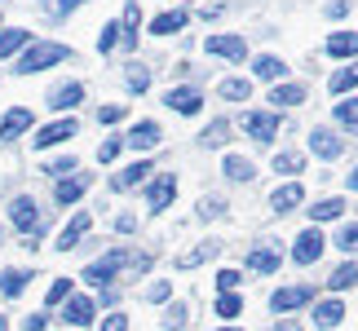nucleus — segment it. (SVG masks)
Segmentation results:
<instances>
[{"mask_svg": "<svg viewBox=\"0 0 358 331\" xmlns=\"http://www.w3.org/2000/svg\"><path fill=\"white\" fill-rule=\"evenodd\" d=\"M124 265H137V270H146V256H129L124 247H115V252H106L102 260H93V265L85 270V279H89L93 287H106V283H111V279H115V274H120Z\"/></svg>", "mask_w": 358, "mask_h": 331, "instance_id": "f257e3e1", "label": "nucleus"}, {"mask_svg": "<svg viewBox=\"0 0 358 331\" xmlns=\"http://www.w3.org/2000/svg\"><path fill=\"white\" fill-rule=\"evenodd\" d=\"M53 62H66V45H31L18 58V75H36V71H45Z\"/></svg>", "mask_w": 358, "mask_h": 331, "instance_id": "f03ea898", "label": "nucleus"}, {"mask_svg": "<svg viewBox=\"0 0 358 331\" xmlns=\"http://www.w3.org/2000/svg\"><path fill=\"white\" fill-rule=\"evenodd\" d=\"M243 133H252L257 142H270L274 133H279V115H270V110H248V115L239 119Z\"/></svg>", "mask_w": 358, "mask_h": 331, "instance_id": "7ed1b4c3", "label": "nucleus"}, {"mask_svg": "<svg viewBox=\"0 0 358 331\" xmlns=\"http://www.w3.org/2000/svg\"><path fill=\"white\" fill-rule=\"evenodd\" d=\"M173 195H177V177H173V172L155 177V182H150V190H146V203H150V212H164V208L173 203Z\"/></svg>", "mask_w": 358, "mask_h": 331, "instance_id": "20e7f679", "label": "nucleus"}, {"mask_svg": "<svg viewBox=\"0 0 358 331\" xmlns=\"http://www.w3.org/2000/svg\"><path fill=\"white\" fill-rule=\"evenodd\" d=\"M323 234L319 230H306V234H301V239H296V247H292V260H296V265H314V260H319L323 256Z\"/></svg>", "mask_w": 358, "mask_h": 331, "instance_id": "39448f33", "label": "nucleus"}, {"mask_svg": "<svg viewBox=\"0 0 358 331\" xmlns=\"http://www.w3.org/2000/svg\"><path fill=\"white\" fill-rule=\"evenodd\" d=\"M203 49L217 53V58H230V62H243V58H248L243 36H208V45H203Z\"/></svg>", "mask_w": 358, "mask_h": 331, "instance_id": "423d86ee", "label": "nucleus"}, {"mask_svg": "<svg viewBox=\"0 0 358 331\" xmlns=\"http://www.w3.org/2000/svg\"><path fill=\"white\" fill-rule=\"evenodd\" d=\"M9 221H13V226H18L22 234H36V226H40V212H36V203L22 195V199H13V203H9Z\"/></svg>", "mask_w": 358, "mask_h": 331, "instance_id": "0eeeda50", "label": "nucleus"}, {"mask_svg": "<svg viewBox=\"0 0 358 331\" xmlns=\"http://www.w3.org/2000/svg\"><path fill=\"white\" fill-rule=\"evenodd\" d=\"M301 305H310V287H283V292H274V300H270L274 314H287V309H301Z\"/></svg>", "mask_w": 358, "mask_h": 331, "instance_id": "6e6552de", "label": "nucleus"}, {"mask_svg": "<svg viewBox=\"0 0 358 331\" xmlns=\"http://www.w3.org/2000/svg\"><path fill=\"white\" fill-rule=\"evenodd\" d=\"M62 318L71 323V327H89V323H93V300H89V296H66Z\"/></svg>", "mask_w": 358, "mask_h": 331, "instance_id": "1a4fd4ad", "label": "nucleus"}, {"mask_svg": "<svg viewBox=\"0 0 358 331\" xmlns=\"http://www.w3.org/2000/svg\"><path fill=\"white\" fill-rule=\"evenodd\" d=\"M164 102H169V106L177 110V115H195V110L203 106V93H199V89H173Z\"/></svg>", "mask_w": 358, "mask_h": 331, "instance_id": "9d476101", "label": "nucleus"}, {"mask_svg": "<svg viewBox=\"0 0 358 331\" xmlns=\"http://www.w3.org/2000/svg\"><path fill=\"white\" fill-rule=\"evenodd\" d=\"M66 137H76V119H58V124H49V128H40V133H36V146L45 150V146L66 142Z\"/></svg>", "mask_w": 358, "mask_h": 331, "instance_id": "9b49d317", "label": "nucleus"}, {"mask_svg": "<svg viewBox=\"0 0 358 331\" xmlns=\"http://www.w3.org/2000/svg\"><path fill=\"white\" fill-rule=\"evenodd\" d=\"M310 150L319 159H341V137H332L327 128H314L310 133Z\"/></svg>", "mask_w": 358, "mask_h": 331, "instance_id": "f8f14e48", "label": "nucleus"}, {"mask_svg": "<svg viewBox=\"0 0 358 331\" xmlns=\"http://www.w3.org/2000/svg\"><path fill=\"white\" fill-rule=\"evenodd\" d=\"M27 128H31V110H27V106H13L9 115L0 119V137H5V142L18 137V133H27Z\"/></svg>", "mask_w": 358, "mask_h": 331, "instance_id": "ddd939ff", "label": "nucleus"}, {"mask_svg": "<svg viewBox=\"0 0 358 331\" xmlns=\"http://www.w3.org/2000/svg\"><path fill=\"white\" fill-rule=\"evenodd\" d=\"M93 226V216L89 212H80V216H71V226H66L62 234H58V247H62V252H71V247L80 243V239H85V230Z\"/></svg>", "mask_w": 358, "mask_h": 331, "instance_id": "4468645a", "label": "nucleus"}, {"mask_svg": "<svg viewBox=\"0 0 358 331\" xmlns=\"http://www.w3.org/2000/svg\"><path fill=\"white\" fill-rule=\"evenodd\" d=\"M186 22H190V13L186 9H173V13H159V18L150 22V31H155V36H177Z\"/></svg>", "mask_w": 358, "mask_h": 331, "instance_id": "2eb2a0df", "label": "nucleus"}, {"mask_svg": "<svg viewBox=\"0 0 358 331\" xmlns=\"http://www.w3.org/2000/svg\"><path fill=\"white\" fill-rule=\"evenodd\" d=\"M279 260H283V256H279V247L270 243V247H252V256H248V265H252L257 274H274V270H279Z\"/></svg>", "mask_w": 358, "mask_h": 331, "instance_id": "dca6fc26", "label": "nucleus"}, {"mask_svg": "<svg viewBox=\"0 0 358 331\" xmlns=\"http://www.w3.org/2000/svg\"><path fill=\"white\" fill-rule=\"evenodd\" d=\"M341 318H345V305H341V300H319V305H314V327H336Z\"/></svg>", "mask_w": 358, "mask_h": 331, "instance_id": "f3484780", "label": "nucleus"}, {"mask_svg": "<svg viewBox=\"0 0 358 331\" xmlns=\"http://www.w3.org/2000/svg\"><path fill=\"white\" fill-rule=\"evenodd\" d=\"M146 177H150V163H129L124 172L111 177V186H115V190H133V186H142Z\"/></svg>", "mask_w": 358, "mask_h": 331, "instance_id": "a211bd4d", "label": "nucleus"}, {"mask_svg": "<svg viewBox=\"0 0 358 331\" xmlns=\"http://www.w3.org/2000/svg\"><path fill=\"white\" fill-rule=\"evenodd\" d=\"M301 199H306V190L292 182V186H283V190H274V195H270V208H274V212H292Z\"/></svg>", "mask_w": 358, "mask_h": 331, "instance_id": "6ab92c4d", "label": "nucleus"}, {"mask_svg": "<svg viewBox=\"0 0 358 331\" xmlns=\"http://www.w3.org/2000/svg\"><path fill=\"white\" fill-rule=\"evenodd\" d=\"M252 71H257V80H283L287 66H283V58H274V53H261L252 62Z\"/></svg>", "mask_w": 358, "mask_h": 331, "instance_id": "aec40b11", "label": "nucleus"}, {"mask_svg": "<svg viewBox=\"0 0 358 331\" xmlns=\"http://www.w3.org/2000/svg\"><path fill=\"white\" fill-rule=\"evenodd\" d=\"M80 102H85V84H62V89L49 98L53 110H71V106H80Z\"/></svg>", "mask_w": 358, "mask_h": 331, "instance_id": "412c9836", "label": "nucleus"}, {"mask_svg": "<svg viewBox=\"0 0 358 331\" xmlns=\"http://www.w3.org/2000/svg\"><path fill=\"white\" fill-rule=\"evenodd\" d=\"M217 247H222V243H199V247H190V252L177 256V265H182V270H195V265H203V260L217 256Z\"/></svg>", "mask_w": 358, "mask_h": 331, "instance_id": "4be33fe9", "label": "nucleus"}, {"mask_svg": "<svg viewBox=\"0 0 358 331\" xmlns=\"http://www.w3.org/2000/svg\"><path fill=\"white\" fill-rule=\"evenodd\" d=\"M327 53H332V58H354V53H358V36L354 31H336L332 40H327Z\"/></svg>", "mask_w": 358, "mask_h": 331, "instance_id": "5701e85b", "label": "nucleus"}, {"mask_svg": "<svg viewBox=\"0 0 358 331\" xmlns=\"http://www.w3.org/2000/svg\"><path fill=\"white\" fill-rule=\"evenodd\" d=\"M137 22H142V9L129 0V5H124V22H120V36H124V45H129V49L137 45Z\"/></svg>", "mask_w": 358, "mask_h": 331, "instance_id": "b1692460", "label": "nucleus"}, {"mask_svg": "<svg viewBox=\"0 0 358 331\" xmlns=\"http://www.w3.org/2000/svg\"><path fill=\"white\" fill-rule=\"evenodd\" d=\"M159 142V124H137V128L129 133V146H137V150H150V146H155Z\"/></svg>", "mask_w": 358, "mask_h": 331, "instance_id": "393cba45", "label": "nucleus"}, {"mask_svg": "<svg viewBox=\"0 0 358 331\" xmlns=\"http://www.w3.org/2000/svg\"><path fill=\"white\" fill-rule=\"evenodd\" d=\"M270 102H279V106L306 102V84H279V89H270Z\"/></svg>", "mask_w": 358, "mask_h": 331, "instance_id": "a878e982", "label": "nucleus"}, {"mask_svg": "<svg viewBox=\"0 0 358 331\" xmlns=\"http://www.w3.org/2000/svg\"><path fill=\"white\" fill-rule=\"evenodd\" d=\"M85 177H66V182H58V190H53V195H58V203H76L80 195H85Z\"/></svg>", "mask_w": 358, "mask_h": 331, "instance_id": "bb28decb", "label": "nucleus"}, {"mask_svg": "<svg viewBox=\"0 0 358 331\" xmlns=\"http://www.w3.org/2000/svg\"><path fill=\"white\" fill-rule=\"evenodd\" d=\"M27 279H31V274H22V270H5V274H0V292H5V296H22Z\"/></svg>", "mask_w": 358, "mask_h": 331, "instance_id": "cd10ccee", "label": "nucleus"}, {"mask_svg": "<svg viewBox=\"0 0 358 331\" xmlns=\"http://www.w3.org/2000/svg\"><path fill=\"white\" fill-rule=\"evenodd\" d=\"M226 177H235V182H252V177H257V168H252L248 159L230 155V159H226Z\"/></svg>", "mask_w": 358, "mask_h": 331, "instance_id": "c85d7f7f", "label": "nucleus"}, {"mask_svg": "<svg viewBox=\"0 0 358 331\" xmlns=\"http://www.w3.org/2000/svg\"><path fill=\"white\" fill-rule=\"evenodd\" d=\"M341 212H345V203H341V199H319V203L310 208L314 221H332V216H341Z\"/></svg>", "mask_w": 358, "mask_h": 331, "instance_id": "c756f323", "label": "nucleus"}, {"mask_svg": "<svg viewBox=\"0 0 358 331\" xmlns=\"http://www.w3.org/2000/svg\"><path fill=\"white\" fill-rule=\"evenodd\" d=\"M248 93H252V84H248V80H222V98H226V102H243Z\"/></svg>", "mask_w": 358, "mask_h": 331, "instance_id": "7c9ffc66", "label": "nucleus"}, {"mask_svg": "<svg viewBox=\"0 0 358 331\" xmlns=\"http://www.w3.org/2000/svg\"><path fill=\"white\" fill-rule=\"evenodd\" d=\"M327 283H332V292H345V287H354V283H358V265H341Z\"/></svg>", "mask_w": 358, "mask_h": 331, "instance_id": "2f4dec72", "label": "nucleus"}, {"mask_svg": "<svg viewBox=\"0 0 358 331\" xmlns=\"http://www.w3.org/2000/svg\"><path fill=\"white\" fill-rule=\"evenodd\" d=\"M354 84H358V66H345V71L332 75V84H327V89H332V93H350Z\"/></svg>", "mask_w": 358, "mask_h": 331, "instance_id": "473e14b6", "label": "nucleus"}, {"mask_svg": "<svg viewBox=\"0 0 358 331\" xmlns=\"http://www.w3.org/2000/svg\"><path fill=\"white\" fill-rule=\"evenodd\" d=\"M27 40H31L27 31H5V36H0V58H9V53H18V49L27 45Z\"/></svg>", "mask_w": 358, "mask_h": 331, "instance_id": "72a5a7b5", "label": "nucleus"}, {"mask_svg": "<svg viewBox=\"0 0 358 331\" xmlns=\"http://www.w3.org/2000/svg\"><path fill=\"white\" fill-rule=\"evenodd\" d=\"M270 168H274V172H301V168H306V159L287 150V155H274V163H270Z\"/></svg>", "mask_w": 358, "mask_h": 331, "instance_id": "f704fd0d", "label": "nucleus"}, {"mask_svg": "<svg viewBox=\"0 0 358 331\" xmlns=\"http://www.w3.org/2000/svg\"><path fill=\"white\" fill-rule=\"evenodd\" d=\"M226 137H230V124L226 119H217L208 133H203V146H226Z\"/></svg>", "mask_w": 358, "mask_h": 331, "instance_id": "c9c22d12", "label": "nucleus"}, {"mask_svg": "<svg viewBox=\"0 0 358 331\" xmlns=\"http://www.w3.org/2000/svg\"><path fill=\"white\" fill-rule=\"evenodd\" d=\"M217 314H222V318H235V314H243V300L235 292H226L222 300H217Z\"/></svg>", "mask_w": 358, "mask_h": 331, "instance_id": "e433bc0d", "label": "nucleus"}, {"mask_svg": "<svg viewBox=\"0 0 358 331\" xmlns=\"http://www.w3.org/2000/svg\"><path fill=\"white\" fill-rule=\"evenodd\" d=\"M115 40H120V22H106V27H102V36H98V49H102V53H111V49H115Z\"/></svg>", "mask_w": 358, "mask_h": 331, "instance_id": "4c0bfd02", "label": "nucleus"}, {"mask_svg": "<svg viewBox=\"0 0 358 331\" xmlns=\"http://www.w3.org/2000/svg\"><path fill=\"white\" fill-rule=\"evenodd\" d=\"M146 84H150V71H146V66H129V89L133 93H146Z\"/></svg>", "mask_w": 358, "mask_h": 331, "instance_id": "58836bf2", "label": "nucleus"}, {"mask_svg": "<svg viewBox=\"0 0 358 331\" xmlns=\"http://www.w3.org/2000/svg\"><path fill=\"white\" fill-rule=\"evenodd\" d=\"M336 119H341V124H358V98L336 102Z\"/></svg>", "mask_w": 358, "mask_h": 331, "instance_id": "ea45409f", "label": "nucleus"}, {"mask_svg": "<svg viewBox=\"0 0 358 331\" xmlns=\"http://www.w3.org/2000/svg\"><path fill=\"white\" fill-rule=\"evenodd\" d=\"M222 212H226V203H222V199H217V195L199 203V216H203V221H217V216H222Z\"/></svg>", "mask_w": 358, "mask_h": 331, "instance_id": "a19ab883", "label": "nucleus"}, {"mask_svg": "<svg viewBox=\"0 0 358 331\" xmlns=\"http://www.w3.org/2000/svg\"><path fill=\"white\" fill-rule=\"evenodd\" d=\"M76 5H85V0H45V9L53 13V18H66V13H71Z\"/></svg>", "mask_w": 358, "mask_h": 331, "instance_id": "79ce46f5", "label": "nucleus"}, {"mask_svg": "<svg viewBox=\"0 0 358 331\" xmlns=\"http://www.w3.org/2000/svg\"><path fill=\"white\" fill-rule=\"evenodd\" d=\"M164 327H169V331H182L186 327V305H173L169 314H164Z\"/></svg>", "mask_w": 358, "mask_h": 331, "instance_id": "37998d69", "label": "nucleus"}, {"mask_svg": "<svg viewBox=\"0 0 358 331\" xmlns=\"http://www.w3.org/2000/svg\"><path fill=\"white\" fill-rule=\"evenodd\" d=\"M66 296H71V279H58V283L49 287V305H62Z\"/></svg>", "mask_w": 358, "mask_h": 331, "instance_id": "c03bdc74", "label": "nucleus"}, {"mask_svg": "<svg viewBox=\"0 0 358 331\" xmlns=\"http://www.w3.org/2000/svg\"><path fill=\"white\" fill-rule=\"evenodd\" d=\"M336 243H341V252H358V226H345Z\"/></svg>", "mask_w": 358, "mask_h": 331, "instance_id": "a18cd8bd", "label": "nucleus"}, {"mask_svg": "<svg viewBox=\"0 0 358 331\" xmlns=\"http://www.w3.org/2000/svg\"><path fill=\"white\" fill-rule=\"evenodd\" d=\"M217 287H222V296L235 292V287H239V270H222V274H217Z\"/></svg>", "mask_w": 358, "mask_h": 331, "instance_id": "49530a36", "label": "nucleus"}, {"mask_svg": "<svg viewBox=\"0 0 358 331\" xmlns=\"http://www.w3.org/2000/svg\"><path fill=\"white\" fill-rule=\"evenodd\" d=\"M115 155H120V137H111V142H102V150H98V159H102V163H111Z\"/></svg>", "mask_w": 358, "mask_h": 331, "instance_id": "de8ad7c7", "label": "nucleus"}, {"mask_svg": "<svg viewBox=\"0 0 358 331\" xmlns=\"http://www.w3.org/2000/svg\"><path fill=\"white\" fill-rule=\"evenodd\" d=\"M98 119H102V124H115V119H124V106H102V110H98Z\"/></svg>", "mask_w": 358, "mask_h": 331, "instance_id": "09e8293b", "label": "nucleus"}, {"mask_svg": "<svg viewBox=\"0 0 358 331\" xmlns=\"http://www.w3.org/2000/svg\"><path fill=\"white\" fill-rule=\"evenodd\" d=\"M102 331H129V318H124V314H111V318L102 323Z\"/></svg>", "mask_w": 358, "mask_h": 331, "instance_id": "8fccbe9b", "label": "nucleus"}, {"mask_svg": "<svg viewBox=\"0 0 358 331\" xmlns=\"http://www.w3.org/2000/svg\"><path fill=\"white\" fill-rule=\"evenodd\" d=\"M169 292H173V287H169V283H155V287H150V292H146V296H150V300H169Z\"/></svg>", "mask_w": 358, "mask_h": 331, "instance_id": "3c124183", "label": "nucleus"}, {"mask_svg": "<svg viewBox=\"0 0 358 331\" xmlns=\"http://www.w3.org/2000/svg\"><path fill=\"white\" fill-rule=\"evenodd\" d=\"M327 13H332V18H345L350 5H345V0H332V5H327Z\"/></svg>", "mask_w": 358, "mask_h": 331, "instance_id": "603ef678", "label": "nucleus"}, {"mask_svg": "<svg viewBox=\"0 0 358 331\" xmlns=\"http://www.w3.org/2000/svg\"><path fill=\"white\" fill-rule=\"evenodd\" d=\"M45 323H49L45 314H31V318H27V331H45Z\"/></svg>", "mask_w": 358, "mask_h": 331, "instance_id": "864d4df0", "label": "nucleus"}, {"mask_svg": "<svg viewBox=\"0 0 358 331\" xmlns=\"http://www.w3.org/2000/svg\"><path fill=\"white\" fill-rule=\"evenodd\" d=\"M274 331H301V327L296 323H283V327H274Z\"/></svg>", "mask_w": 358, "mask_h": 331, "instance_id": "5fc2aeb1", "label": "nucleus"}, {"mask_svg": "<svg viewBox=\"0 0 358 331\" xmlns=\"http://www.w3.org/2000/svg\"><path fill=\"white\" fill-rule=\"evenodd\" d=\"M350 186H354V190H358V168H354V172H350Z\"/></svg>", "mask_w": 358, "mask_h": 331, "instance_id": "6e6d98bb", "label": "nucleus"}, {"mask_svg": "<svg viewBox=\"0 0 358 331\" xmlns=\"http://www.w3.org/2000/svg\"><path fill=\"white\" fill-rule=\"evenodd\" d=\"M0 331H9V323H5V318H0Z\"/></svg>", "mask_w": 358, "mask_h": 331, "instance_id": "4d7b16f0", "label": "nucleus"}, {"mask_svg": "<svg viewBox=\"0 0 358 331\" xmlns=\"http://www.w3.org/2000/svg\"><path fill=\"white\" fill-rule=\"evenodd\" d=\"M226 331H239V327H226Z\"/></svg>", "mask_w": 358, "mask_h": 331, "instance_id": "13d9d810", "label": "nucleus"}]
</instances>
